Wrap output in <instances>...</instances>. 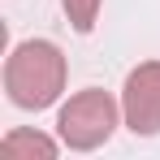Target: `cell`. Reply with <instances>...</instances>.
I'll use <instances>...</instances> for the list:
<instances>
[{
  "label": "cell",
  "instance_id": "obj_4",
  "mask_svg": "<svg viewBox=\"0 0 160 160\" xmlns=\"http://www.w3.org/2000/svg\"><path fill=\"white\" fill-rule=\"evenodd\" d=\"M61 147H65V143H61V138H48V134H39V130H26V126H18V130H9L4 134V138H0V152H4V156H26V160H52L56 152H61Z\"/></svg>",
  "mask_w": 160,
  "mask_h": 160
},
{
  "label": "cell",
  "instance_id": "obj_5",
  "mask_svg": "<svg viewBox=\"0 0 160 160\" xmlns=\"http://www.w3.org/2000/svg\"><path fill=\"white\" fill-rule=\"evenodd\" d=\"M61 9H65L69 26L78 30V35H91V30H95V22H100L104 0H61Z\"/></svg>",
  "mask_w": 160,
  "mask_h": 160
},
{
  "label": "cell",
  "instance_id": "obj_2",
  "mask_svg": "<svg viewBox=\"0 0 160 160\" xmlns=\"http://www.w3.org/2000/svg\"><path fill=\"white\" fill-rule=\"evenodd\" d=\"M126 117H121V104L100 91V87H82L74 91L61 112H56V138L69 147V152H95V147H104L112 130L121 126Z\"/></svg>",
  "mask_w": 160,
  "mask_h": 160
},
{
  "label": "cell",
  "instance_id": "obj_3",
  "mask_svg": "<svg viewBox=\"0 0 160 160\" xmlns=\"http://www.w3.org/2000/svg\"><path fill=\"white\" fill-rule=\"evenodd\" d=\"M121 117L134 138L160 134V61H143L126 74L121 87Z\"/></svg>",
  "mask_w": 160,
  "mask_h": 160
},
{
  "label": "cell",
  "instance_id": "obj_1",
  "mask_svg": "<svg viewBox=\"0 0 160 160\" xmlns=\"http://www.w3.org/2000/svg\"><path fill=\"white\" fill-rule=\"evenodd\" d=\"M65 78H69V65L52 39H22L4 61V95L13 108H26V112L52 108L65 91Z\"/></svg>",
  "mask_w": 160,
  "mask_h": 160
}]
</instances>
